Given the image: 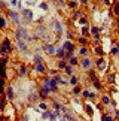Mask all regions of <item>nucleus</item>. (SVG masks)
<instances>
[{
	"mask_svg": "<svg viewBox=\"0 0 119 121\" xmlns=\"http://www.w3.org/2000/svg\"><path fill=\"white\" fill-rule=\"evenodd\" d=\"M80 66L83 67V69H86V70H89L91 66H92V60H91V57H88V55H86V57L82 58V60H80Z\"/></svg>",
	"mask_w": 119,
	"mask_h": 121,
	"instance_id": "6",
	"label": "nucleus"
},
{
	"mask_svg": "<svg viewBox=\"0 0 119 121\" xmlns=\"http://www.w3.org/2000/svg\"><path fill=\"white\" fill-rule=\"evenodd\" d=\"M115 78H116L115 73H109V75H107V81H109V82H110L112 85H113V84H115Z\"/></svg>",
	"mask_w": 119,
	"mask_h": 121,
	"instance_id": "40",
	"label": "nucleus"
},
{
	"mask_svg": "<svg viewBox=\"0 0 119 121\" xmlns=\"http://www.w3.org/2000/svg\"><path fill=\"white\" fill-rule=\"evenodd\" d=\"M55 55H57V57H58L60 60H64V57H66V49H64L63 46H61V48H57Z\"/></svg>",
	"mask_w": 119,
	"mask_h": 121,
	"instance_id": "13",
	"label": "nucleus"
},
{
	"mask_svg": "<svg viewBox=\"0 0 119 121\" xmlns=\"http://www.w3.org/2000/svg\"><path fill=\"white\" fill-rule=\"evenodd\" d=\"M77 82H79V78L76 75H73V76H70V79H68V85L75 87V85H77Z\"/></svg>",
	"mask_w": 119,
	"mask_h": 121,
	"instance_id": "26",
	"label": "nucleus"
},
{
	"mask_svg": "<svg viewBox=\"0 0 119 121\" xmlns=\"http://www.w3.org/2000/svg\"><path fill=\"white\" fill-rule=\"evenodd\" d=\"M115 121H119V118H116V120H115Z\"/></svg>",
	"mask_w": 119,
	"mask_h": 121,
	"instance_id": "54",
	"label": "nucleus"
},
{
	"mask_svg": "<svg viewBox=\"0 0 119 121\" xmlns=\"http://www.w3.org/2000/svg\"><path fill=\"white\" fill-rule=\"evenodd\" d=\"M79 55L86 57V55H88V48H86V46H80V48H79Z\"/></svg>",
	"mask_w": 119,
	"mask_h": 121,
	"instance_id": "32",
	"label": "nucleus"
},
{
	"mask_svg": "<svg viewBox=\"0 0 119 121\" xmlns=\"http://www.w3.org/2000/svg\"><path fill=\"white\" fill-rule=\"evenodd\" d=\"M4 96H6V99L9 102H13V100H15V91H13L12 85H8L6 87V93H4Z\"/></svg>",
	"mask_w": 119,
	"mask_h": 121,
	"instance_id": "7",
	"label": "nucleus"
},
{
	"mask_svg": "<svg viewBox=\"0 0 119 121\" xmlns=\"http://www.w3.org/2000/svg\"><path fill=\"white\" fill-rule=\"evenodd\" d=\"M12 49H13V46H12L11 39H9V38H4V39L2 40V49H0V55L6 57L8 54L12 52Z\"/></svg>",
	"mask_w": 119,
	"mask_h": 121,
	"instance_id": "1",
	"label": "nucleus"
},
{
	"mask_svg": "<svg viewBox=\"0 0 119 121\" xmlns=\"http://www.w3.org/2000/svg\"><path fill=\"white\" fill-rule=\"evenodd\" d=\"M89 90H86V88H85V90H82V93H80V94H82V97H83V99H89Z\"/></svg>",
	"mask_w": 119,
	"mask_h": 121,
	"instance_id": "42",
	"label": "nucleus"
},
{
	"mask_svg": "<svg viewBox=\"0 0 119 121\" xmlns=\"http://www.w3.org/2000/svg\"><path fill=\"white\" fill-rule=\"evenodd\" d=\"M45 31H46V29H45L43 26H39V27H37V33H39L40 36H43V38H45Z\"/></svg>",
	"mask_w": 119,
	"mask_h": 121,
	"instance_id": "41",
	"label": "nucleus"
},
{
	"mask_svg": "<svg viewBox=\"0 0 119 121\" xmlns=\"http://www.w3.org/2000/svg\"><path fill=\"white\" fill-rule=\"evenodd\" d=\"M43 82H46V84H48V87L52 90V93H58V91H60V90H58V82H57L55 79H54V78L51 79L49 76H45Z\"/></svg>",
	"mask_w": 119,
	"mask_h": 121,
	"instance_id": "3",
	"label": "nucleus"
},
{
	"mask_svg": "<svg viewBox=\"0 0 119 121\" xmlns=\"http://www.w3.org/2000/svg\"><path fill=\"white\" fill-rule=\"evenodd\" d=\"M22 17H25L28 21H31L33 20V12H31L30 9H24V11H22Z\"/></svg>",
	"mask_w": 119,
	"mask_h": 121,
	"instance_id": "19",
	"label": "nucleus"
},
{
	"mask_svg": "<svg viewBox=\"0 0 119 121\" xmlns=\"http://www.w3.org/2000/svg\"><path fill=\"white\" fill-rule=\"evenodd\" d=\"M63 48L66 49V52H68V54H75L76 46H75V43H73V40H66L63 43Z\"/></svg>",
	"mask_w": 119,
	"mask_h": 121,
	"instance_id": "4",
	"label": "nucleus"
},
{
	"mask_svg": "<svg viewBox=\"0 0 119 121\" xmlns=\"http://www.w3.org/2000/svg\"><path fill=\"white\" fill-rule=\"evenodd\" d=\"M66 36H67V39H68V40H73V38H75V35H73V31H71V30H67Z\"/></svg>",
	"mask_w": 119,
	"mask_h": 121,
	"instance_id": "43",
	"label": "nucleus"
},
{
	"mask_svg": "<svg viewBox=\"0 0 119 121\" xmlns=\"http://www.w3.org/2000/svg\"><path fill=\"white\" fill-rule=\"evenodd\" d=\"M85 112L89 115V117H92L94 115V109H92V106L91 105H85Z\"/></svg>",
	"mask_w": 119,
	"mask_h": 121,
	"instance_id": "31",
	"label": "nucleus"
},
{
	"mask_svg": "<svg viewBox=\"0 0 119 121\" xmlns=\"http://www.w3.org/2000/svg\"><path fill=\"white\" fill-rule=\"evenodd\" d=\"M64 72H66L67 76H73V75H75V69H73L71 64H67V67L64 69Z\"/></svg>",
	"mask_w": 119,
	"mask_h": 121,
	"instance_id": "20",
	"label": "nucleus"
},
{
	"mask_svg": "<svg viewBox=\"0 0 119 121\" xmlns=\"http://www.w3.org/2000/svg\"><path fill=\"white\" fill-rule=\"evenodd\" d=\"M6 27H8V21H6V18L0 13V29H6Z\"/></svg>",
	"mask_w": 119,
	"mask_h": 121,
	"instance_id": "29",
	"label": "nucleus"
},
{
	"mask_svg": "<svg viewBox=\"0 0 119 121\" xmlns=\"http://www.w3.org/2000/svg\"><path fill=\"white\" fill-rule=\"evenodd\" d=\"M104 4H107V6H109V4H112V2H110V0H104Z\"/></svg>",
	"mask_w": 119,
	"mask_h": 121,
	"instance_id": "50",
	"label": "nucleus"
},
{
	"mask_svg": "<svg viewBox=\"0 0 119 121\" xmlns=\"http://www.w3.org/2000/svg\"><path fill=\"white\" fill-rule=\"evenodd\" d=\"M110 54H112V55H115V57H119V43H118V42H115V43H113Z\"/></svg>",
	"mask_w": 119,
	"mask_h": 121,
	"instance_id": "16",
	"label": "nucleus"
},
{
	"mask_svg": "<svg viewBox=\"0 0 119 121\" xmlns=\"http://www.w3.org/2000/svg\"><path fill=\"white\" fill-rule=\"evenodd\" d=\"M16 43H18V48H20L21 52H24V54L28 52V49H27V42H24V40H16Z\"/></svg>",
	"mask_w": 119,
	"mask_h": 121,
	"instance_id": "12",
	"label": "nucleus"
},
{
	"mask_svg": "<svg viewBox=\"0 0 119 121\" xmlns=\"http://www.w3.org/2000/svg\"><path fill=\"white\" fill-rule=\"evenodd\" d=\"M22 120H24V121H28V117H27V115H24V117H22Z\"/></svg>",
	"mask_w": 119,
	"mask_h": 121,
	"instance_id": "51",
	"label": "nucleus"
},
{
	"mask_svg": "<svg viewBox=\"0 0 119 121\" xmlns=\"http://www.w3.org/2000/svg\"><path fill=\"white\" fill-rule=\"evenodd\" d=\"M8 15H9V18L15 22V24H20V15H18V12L16 11H12V9H9L8 11Z\"/></svg>",
	"mask_w": 119,
	"mask_h": 121,
	"instance_id": "9",
	"label": "nucleus"
},
{
	"mask_svg": "<svg viewBox=\"0 0 119 121\" xmlns=\"http://www.w3.org/2000/svg\"><path fill=\"white\" fill-rule=\"evenodd\" d=\"M101 121H115V115H112V114H104V112H103Z\"/></svg>",
	"mask_w": 119,
	"mask_h": 121,
	"instance_id": "22",
	"label": "nucleus"
},
{
	"mask_svg": "<svg viewBox=\"0 0 119 121\" xmlns=\"http://www.w3.org/2000/svg\"><path fill=\"white\" fill-rule=\"evenodd\" d=\"M52 27H54V30H55V33H57V35H60V33L63 31V26L60 24L58 21H54V22H52Z\"/></svg>",
	"mask_w": 119,
	"mask_h": 121,
	"instance_id": "18",
	"label": "nucleus"
},
{
	"mask_svg": "<svg viewBox=\"0 0 119 121\" xmlns=\"http://www.w3.org/2000/svg\"><path fill=\"white\" fill-rule=\"evenodd\" d=\"M82 90H83V88H82L80 85H75V87H73V90H71V93H73L75 96H79L80 93H82Z\"/></svg>",
	"mask_w": 119,
	"mask_h": 121,
	"instance_id": "30",
	"label": "nucleus"
},
{
	"mask_svg": "<svg viewBox=\"0 0 119 121\" xmlns=\"http://www.w3.org/2000/svg\"><path fill=\"white\" fill-rule=\"evenodd\" d=\"M6 69H0V78H4V79H6Z\"/></svg>",
	"mask_w": 119,
	"mask_h": 121,
	"instance_id": "45",
	"label": "nucleus"
},
{
	"mask_svg": "<svg viewBox=\"0 0 119 121\" xmlns=\"http://www.w3.org/2000/svg\"><path fill=\"white\" fill-rule=\"evenodd\" d=\"M67 6L70 8V9H77V2H76V0H68Z\"/></svg>",
	"mask_w": 119,
	"mask_h": 121,
	"instance_id": "33",
	"label": "nucleus"
},
{
	"mask_svg": "<svg viewBox=\"0 0 119 121\" xmlns=\"http://www.w3.org/2000/svg\"><path fill=\"white\" fill-rule=\"evenodd\" d=\"M34 70L40 73V75H45L46 73V66H45V63H37V64H34Z\"/></svg>",
	"mask_w": 119,
	"mask_h": 121,
	"instance_id": "10",
	"label": "nucleus"
},
{
	"mask_svg": "<svg viewBox=\"0 0 119 121\" xmlns=\"http://www.w3.org/2000/svg\"><path fill=\"white\" fill-rule=\"evenodd\" d=\"M101 103H103L104 106H109V105L112 103V96L109 94V93H107V94H103V96H101Z\"/></svg>",
	"mask_w": 119,
	"mask_h": 121,
	"instance_id": "11",
	"label": "nucleus"
},
{
	"mask_svg": "<svg viewBox=\"0 0 119 121\" xmlns=\"http://www.w3.org/2000/svg\"><path fill=\"white\" fill-rule=\"evenodd\" d=\"M82 17H83V12H82L80 9H76L75 13H73V17H71V20H73V21H77V20H80Z\"/></svg>",
	"mask_w": 119,
	"mask_h": 121,
	"instance_id": "15",
	"label": "nucleus"
},
{
	"mask_svg": "<svg viewBox=\"0 0 119 121\" xmlns=\"http://www.w3.org/2000/svg\"><path fill=\"white\" fill-rule=\"evenodd\" d=\"M116 24H118V33H119V18H118V21H116Z\"/></svg>",
	"mask_w": 119,
	"mask_h": 121,
	"instance_id": "52",
	"label": "nucleus"
},
{
	"mask_svg": "<svg viewBox=\"0 0 119 121\" xmlns=\"http://www.w3.org/2000/svg\"><path fill=\"white\" fill-rule=\"evenodd\" d=\"M95 66H97L98 70H104L107 66V61H106V58L104 57H98V58H95Z\"/></svg>",
	"mask_w": 119,
	"mask_h": 121,
	"instance_id": "5",
	"label": "nucleus"
},
{
	"mask_svg": "<svg viewBox=\"0 0 119 121\" xmlns=\"http://www.w3.org/2000/svg\"><path fill=\"white\" fill-rule=\"evenodd\" d=\"M89 30H91V36H98L100 35V29H98V27H95V26H92Z\"/></svg>",
	"mask_w": 119,
	"mask_h": 121,
	"instance_id": "34",
	"label": "nucleus"
},
{
	"mask_svg": "<svg viewBox=\"0 0 119 121\" xmlns=\"http://www.w3.org/2000/svg\"><path fill=\"white\" fill-rule=\"evenodd\" d=\"M67 61H66V60H58V61H57V69H58V70H64V69H66L67 67Z\"/></svg>",
	"mask_w": 119,
	"mask_h": 121,
	"instance_id": "17",
	"label": "nucleus"
},
{
	"mask_svg": "<svg viewBox=\"0 0 119 121\" xmlns=\"http://www.w3.org/2000/svg\"><path fill=\"white\" fill-rule=\"evenodd\" d=\"M82 36H85V38L91 36V30H89L88 26H82Z\"/></svg>",
	"mask_w": 119,
	"mask_h": 121,
	"instance_id": "28",
	"label": "nucleus"
},
{
	"mask_svg": "<svg viewBox=\"0 0 119 121\" xmlns=\"http://www.w3.org/2000/svg\"><path fill=\"white\" fill-rule=\"evenodd\" d=\"M33 63H34V64H37V63H43V58L40 57L39 54H34V57H33Z\"/></svg>",
	"mask_w": 119,
	"mask_h": 121,
	"instance_id": "37",
	"label": "nucleus"
},
{
	"mask_svg": "<svg viewBox=\"0 0 119 121\" xmlns=\"http://www.w3.org/2000/svg\"><path fill=\"white\" fill-rule=\"evenodd\" d=\"M94 54L98 55V57H104V49L98 45V46H95V48H94Z\"/></svg>",
	"mask_w": 119,
	"mask_h": 121,
	"instance_id": "23",
	"label": "nucleus"
},
{
	"mask_svg": "<svg viewBox=\"0 0 119 121\" xmlns=\"http://www.w3.org/2000/svg\"><path fill=\"white\" fill-rule=\"evenodd\" d=\"M0 49H2V42H0Z\"/></svg>",
	"mask_w": 119,
	"mask_h": 121,
	"instance_id": "53",
	"label": "nucleus"
},
{
	"mask_svg": "<svg viewBox=\"0 0 119 121\" xmlns=\"http://www.w3.org/2000/svg\"><path fill=\"white\" fill-rule=\"evenodd\" d=\"M27 73H28V67H27L25 64H21V67H20V72H18V75H20V76H25Z\"/></svg>",
	"mask_w": 119,
	"mask_h": 121,
	"instance_id": "21",
	"label": "nucleus"
},
{
	"mask_svg": "<svg viewBox=\"0 0 119 121\" xmlns=\"http://www.w3.org/2000/svg\"><path fill=\"white\" fill-rule=\"evenodd\" d=\"M40 8H42L43 11H48V3H45V2H43V3H40Z\"/></svg>",
	"mask_w": 119,
	"mask_h": 121,
	"instance_id": "47",
	"label": "nucleus"
},
{
	"mask_svg": "<svg viewBox=\"0 0 119 121\" xmlns=\"http://www.w3.org/2000/svg\"><path fill=\"white\" fill-rule=\"evenodd\" d=\"M88 2H89V0H79V3H82V4H86Z\"/></svg>",
	"mask_w": 119,
	"mask_h": 121,
	"instance_id": "49",
	"label": "nucleus"
},
{
	"mask_svg": "<svg viewBox=\"0 0 119 121\" xmlns=\"http://www.w3.org/2000/svg\"><path fill=\"white\" fill-rule=\"evenodd\" d=\"M79 24H82V26H88L89 24V20H88V17H82L80 18V20H79Z\"/></svg>",
	"mask_w": 119,
	"mask_h": 121,
	"instance_id": "38",
	"label": "nucleus"
},
{
	"mask_svg": "<svg viewBox=\"0 0 119 121\" xmlns=\"http://www.w3.org/2000/svg\"><path fill=\"white\" fill-rule=\"evenodd\" d=\"M77 42H79L82 46H86V43H88V38H85V36H80V38H77Z\"/></svg>",
	"mask_w": 119,
	"mask_h": 121,
	"instance_id": "35",
	"label": "nucleus"
},
{
	"mask_svg": "<svg viewBox=\"0 0 119 121\" xmlns=\"http://www.w3.org/2000/svg\"><path fill=\"white\" fill-rule=\"evenodd\" d=\"M57 73H58V70H49V75H51V76H55Z\"/></svg>",
	"mask_w": 119,
	"mask_h": 121,
	"instance_id": "48",
	"label": "nucleus"
},
{
	"mask_svg": "<svg viewBox=\"0 0 119 121\" xmlns=\"http://www.w3.org/2000/svg\"><path fill=\"white\" fill-rule=\"evenodd\" d=\"M15 38L16 40H24V42H28L31 38H28V33L24 27H18V30L15 31Z\"/></svg>",
	"mask_w": 119,
	"mask_h": 121,
	"instance_id": "2",
	"label": "nucleus"
},
{
	"mask_svg": "<svg viewBox=\"0 0 119 121\" xmlns=\"http://www.w3.org/2000/svg\"><path fill=\"white\" fill-rule=\"evenodd\" d=\"M4 105H6V96H0V109H4Z\"/></svg>",
	"mask_w": 119,
	"mask_h": 121,
	"instance_id": "39",
	"label": "nucleus"
},
{
	"mask_svg": "<svg viewBox=\"0 0 119 121\" xmlns=\"http://www.w3.org/2000/svg\"><path fill=\"white\" fill-rule=\"evenodd\" d=\"M88 78H89V81H91V82L95 81V79H98V78H97V73H95L94 69H89V70H88Z\"/></svg>",
	"mask_w": 119,
	"mask_h": 121,
	"instance_id": "24",
	"label": "nucleus"
},
{
	"mask_svg": "<svg viewBox=\"0 0 119 121\" xmlns=\"http://www.w3.org/2000/svg\"><path fill=\"white\" fill-rule=\"evenodd\" d=\"M42 49H43L46 54H49V55H55V51H57V48H55L52 43H45V45L42 46Z\"/></svg>",
	"mask_w": 119,
	"mask_h": 121,
	"instance_id": "8",
	"label": "nucleus"
},
{
	"mask_svg": "<svg viewBox=\"0 0 119 121\" xmlns=\"http://www.w3.org/2000/svg\"><path fill=\"white\" fill-rule=\"evenodd\" d=\"M68 64H71L73 67H75V66H79V64H80V60L77 58V57H75V55H73V57H71L70 60H68Z\"/></svg>",
	"mask_w": 119,
	"mask_h": 121,
	"instance_id": "25",
	"label": "nucleus"
},
{
	"mask_svg": "<svg viewBox=\"0 0 119 121\" xmlns=\"http://www.w3.org/2000/svg\"><path fill=\"white\" fill-rule=\"evenodd\" d=\"M39 108H40V109H42V111H48V105H46V103H45V102H42V103H40V105H39Z\"/></svg>",
	"mask_w": 119,
	"mask_h": 121,
	"instance_id": "44",
	"label": "nucleus"
},
{
	"mask_svg": "<svg viewBox=\"0 0 119 121\" xmlns=\"http://www.w3.org/2000/svg\"><path fill=\"white\" fill-rule=\"evenodd\" d=\"M95 99H97V94H95V93H89V100L95 102Z\"/></svg>",
	"mask_w": 119,
	"mask_h": 121,
	"instance_id": "46",
	"label": "nucleus"
},
{
	"mask_svg": "<svg viewBox=\"0 0 119 121\" xmlns=\"http://www.w3.org/2000/svg\"><path fill=\"white\" fill-rule=\"evenodd\" d=\"M92 87L95 88V91H101V90H103V85H101V82H100L98 79L92 81Z\"/></svg>",
	"mask_w": 119,
	"mask_h": 121,
	"instance_id": "27",
	"label": "nucleus"
},
{
	"mask_svg": "<svg viewBox=\"0 0 119 121\" xmlns=\"http://www.w3.org/2000/svg\"><path fill=\"white\" fill-rule=\"evenodd\" d=\"M6 66H8V58L2 57L0 58V69H6Z\"/></svg>",
	"mask_w": 119,
	"mask_h": 121,
	"instance_id": "36",
	"label": "nucleus"
},
{
	"mask_svg": "<svg viewBox=\"0 0 119 121\" xmlns=\"http://www.w3.org/2000/svg\"><path fill=\"white\" fill-rule=\"evenodd\" d=\"M112 13L113 15H116L119 18V0H115L113 2V8H112Z\"/></svg>",
	"mask_w": 119,
	"mask_h": 121,
	"instance_id": "14",
	"label": "nucleus"
}]
</instances>
